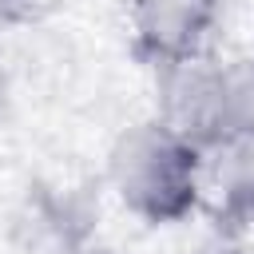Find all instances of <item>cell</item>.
I'll list each match as a JSON object with an SVG mask.
<instances>
[{"label":"cell","mask_w":254,"mask_h":254,"mask_svg":"<svg viewBox=\"0 0 254 254\" xmlns=\"http://www.w3.org/2000/svg\"><path fill=\"white\" fill-rule=\"evenodd\" d=\"M127 183L135 198H151V210H171V194L183 187V155L167 143H147L131 163H127Z\"/></svg>","instance_id":"1"},{"label":"cell","mask_w":254,"mask_h":254,"mask_svg":"<svg viewBox=\"0 0 254 254\" xmlns=\"http://www.w3.org/2000/svg\"><path fill=\"white\" fill-rule=\"evenodd\" d=\"M206 0H143V28L163 48H175L187 36H194Z\"/></svg>","instance_id":"2"},{"label":"cell","mask_w":254,"mask_h":254,"mask_svg":"<svg viewBox=\"0 0 254 254\" xmlns=\"http://www.w3.org/2000/svg\"><path fill=\"white\" fill-rule=\"evenodd\" d=\"M8 12H36V8H44V4H52V0H0Z\"/></svg>","instance_id":"3"}]
</instances>
